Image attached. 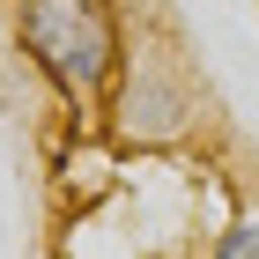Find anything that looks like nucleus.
I'll use <instances>...</instances> for the list:
<instances>
[{
  "instance_id": "obj_1",
  "label": "nucleus",
  "mask_w": 259,
  "mask_h": 259,
  "mask_svg": "<svg viewBox=\"0 0 259 259\" xmlns=\"http://www.w3.org/2000/svg\"><path fill=\"white\" fill-rule=\"evenodd\" d=\"M15 52L81 119L111 97L126 67V15L119 0H15Z\"/></svg>"
},
{
  "instance_id": "obj_2",
  "label": "nucleus",
  "mask_w": 259,
  "mask_h": 259,
  "mask_svg": "<svg viewBox=\"0 0 259 259\" xmlns=\"http://www.w3.org/2000/svg\"><path fill=\"white\" fill-rule=\"evenodd\" d=\"M207 259H259V215H237V222L215 237V252H207Z\"/></svg>"
}]
</instances>
